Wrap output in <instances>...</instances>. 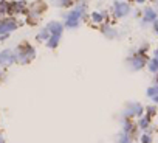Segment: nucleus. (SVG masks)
<instances>
[{"label":"nucleus","instance_id":"obj_4","mask_svg":"<svg viewBox=\"0 0 158 143\" xmlns=\"http://www.w3.org/2000/svg\"><path fill=\"white\" fill-rule=\"evenodd\" d=\"M16 61V55L11 50H5L0 53V65H10Z\"/></svg>","mask_w":158,"mask_h":143},{"label":"nucleus","instance_id":"obj_20","mask_svg":"<svg viewBox=\"0 0 158 143\" xmlns=\"http://www.w3.org/2000/svg\"><path fill=\"white\" fill-rule=\"evenodd\" d=\"M136 2H144V0H136Z\"/></svg>","mask_w":158,"mask_h":143},{"label":"nucleus","instance_id":"obj_18","mask_svg":"<svg viewBox=\"0 0 158 143\" xmlns=\"http://www.w3.org/2000/svg\"><path fill=\"white\" fill-rule=\"evenodd\" d=\"M155 30H156V33H158V22H155Z\"/></svg>","mask_w":158,"mask_h":143},{"label":"nucleus","instance_id":"obj_5","mask_svg":"<svg viewBox=\"0 0 158 143\" xmlns=\"http://www.w3.org/2000/svg\"><path fill=\"white\" fill-rule=\"evenodd\" d=\"M129 11H130V6H129L127 3H123V2H116V3H115V14H116L118 17L126 16Z\"/></svg>","mask_w":158,"mask_h":143},{"label":"nucleus","instance_id":"obj_3","mask_svg":"<svg viewBox=\"0 0 158 143\" xmlns=\"http://www.w3.org/2000/svg\"><path fill=\"white\" fill-rule=\"evenodd\" d=\"M17 27H19V25H17V22H16V20H11V19H8V20H3L2 23H0V36L8 34L10 31L16 30Z\"/></svg>","mask_w":158,"mask_h":143},{"label":"nucleus","instance_id":"obj_7","mask_svg":"<svg viewBox=\"0 0 158 143\" xmlns=\"http://www.w3.org/2000/svg\"><path fill=\"white\" fill-rule=\"evenodd\" d=\"M149 117H141L140 118V121H138V126L141 128V129H147L149 128Z\"/></svg>","mask_w":158,"mask_h":143},{"label":"nucleus","instance_id":"obj_8","mask_svg":"<svg viewBox=\"0 0 158 143\" xmlns=\"http://www.w3.org/2000/svg\"><path fill=\"white\" fill-rule=\"evenodd\" d=\"M118 143H132V138L126 132H123L120 137H118Z\"/></svg>","mask_w":158,"mask_h":143},{"label":"nucleus","instance_id":"obj_1","mask_svg":"<svg viewBox=\"0 0 158 143\" xmlns=\"http://www.w3.org/2000/svg\"><path fill=\"white\" fill-rule=\"evenodd\" d=\"M85 6L82 5L81 8H77V10H74V11H71L68 16H67V22H65V25L68 27V28H74V27H77V23H79V17L82 16V10H84Z\"/></svg>","mask_w":158,"mask_h":143},{"label":"nucleus","instance_id":"obj_11","mask_svg":"<svg viewBox=\"0 0 158 143\" xmlns=\"http://www.w3.org/2000/svg\"><path fill=\"white\" fill-rule=\"evenodd\" d=\"M133 62H135V64H132V67H133V68H140V67H143L144 59H143V58H135Z\"/></svg>","mask_w":158,"mask_h":143},{"label":"nucleus","instance_id":"obj_19","mask_svg":"<svg viewBox=\"0 0 158 143\" xmlns=\"http://www.w3.org/2000/svg\"><path fill=\"white\" fill-rule=\"evenodd\" d=\"M0 143H5V140H3V137L0 135Z\"/></svg>","mask_w":158,"mask_h":143},{"label":"nucleus","instance_id":"obj_17","mask_svg":"<svg viewBox=\"0 0 158 143\" xmlns=\"http://www.w3.org/2000/svg\"><path fill=\"white\" fill-rule=\"evenodd\" d=\"M153 101H155V103H158V95H155V96H153Z\"/></svg>","mask_w":158,"mask_h":143},{"label":"nucleus","instance_id":"obj_14","mask_svg":"<svg viewBox=\"0 0 158 143\" xmlns=\"http://www.w3.org/2000/svg\"><path fill=\"white\" fill-rule=\"evenodd\" d=\"M141 143H152V137H150L149 134L141 135Z\"/></svg>","mask_w":158,"mask_h":143},{"label":"nucleus","instance_id":"obj_2","mask_svg":"<svg viewBox=\"0 0 158 143\" xmlns=\"http://www.w3.org/2000/svg\"><path fill=\"white\" fill-rule=\"evenodd\" d=\"M34 58V50H33V47H30V45H25V50H22V48H19V51L16 53V59H19L20 62H28L30 59H33Z\"/></svg>","mask_w":158,"mask_h":143},{"label":"nucleus","instance_id":"obj_9","mask_svg":"<svg viewBox=\"0 0 158 143\" xmlns=\"http://www.w3.org/2000/svg\"><path fill=\"white\" fill-rule=\"evenodd\" d=\"M50 41H48V47L50 48H54L57 44H59V38H61V36H50Z\"/></svg>","mask_w":158,"mask_h":143},{"label":"nucleus","instance_id":"obj_13","mask_svg":"<svg viewBox=\"0 0 158 143\" xmlns=\"http://www.w3.org/2000/svg\"><path fill=\"white\" fill-rule=\"evenodd\" d=\"M149 68H150V72H156V70H158V59H153V61L149 64Z\"/></svg>","mask_w":158,"mask_h":143},{"label":"nucleus","instance_id":"obj_10","mask_svg":"<svg viewBox=\"0 0 158 143\" xmlns=\"http://www.w3.org/2000/svg\"><path fill=\"white\" fill-rule=\"evenodd\" d=\"M48 36H51V34H50V31H48V30L45 28V30H42L41 33H39V36H37V39H39V41H42V39L45 41V39H48Z\"/></svg>","mask_w":158,"mask_h":143},{"label":"nucleus","instance_id":"obj_16","mask_svg":"<svg viewBox=\"0 0 158 143\" xmlns=\"http://www.w3.org/2000/svg\"><path fill=\"white\" fill-rule=\"evenodd\" d=\"M92 19H93L95 22H101V20H102V16L98 14V13H93V14H92Z\"/></svg>","mask_w":158,"mask_h":143},{"label":"nucleus","instance_id":"obj_15","mask_svg":"<svg viewBox=\"0 0 158 143\" xmlns=\"http://www.w3.org/2000/svg\"><path fill=\"white\" fill-rule=\"evenodd\" d=\"M68 3H70V0H54V5H57V6H65Z\"/></svg>","mask_w":158,"mask_h":143},{"label":"nucleus","instance_id":"obj_6","mask_svg":"<svg viewBox=\"0 0 158 143\" xmlns=\"http://www.w3.org/2000/svg\"><path fill=\"white\" fill-rule=\"evenodd\" d=\"M47 30L50 31L51 36H61V34H62V25H61L59 22H51V23L47 27Z\"/></svg>","mask_w":158,"mask_h":143},{"label":"nucleus","instance_id":"obj_12","mask_svg":"<svg viewBox=\"0 0 158 143\" xmlns=\"http://www.w3.org/2000/svg\"><path fill=\"white\" fill-rule=\"evenodd\" d=\"M156 17V14L152 11V10H146V17H144V20H153Z\"/></svg>","mask_w":158,"mask_h":143}]
</instances>
